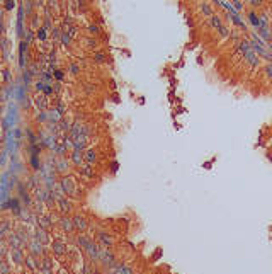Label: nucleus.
Masks as SVG:
<instances>
[{
  "mask_svg": "<svg viewBox=\"0 0 272 274\" xmlns=\"http://www.w3.org/2000/svg\"><path fill=\"white\" fill-rule=\"evenodd\" d=\"M199 9H201V14H203V15H206V17H211V15H214L213 7H211L209 4H206V2H201Z\"/></svg>",
  "mask_w": 272,
  "mask_h": 274,
  "instance_id": "1",
  "label": "nucleus"
},
{
  "mask_svg": "<svg viewBox=\"0 0 272 274\" xmlns=\"http://www.w3.org/2000/svg\"><path fill=\"white\" fill-rule=\"evenodd\" d=\"M248 19H250V22H252L253 26H259V24H260V20H259L257 14H255L253 10H250V12H248Z\"/></svg>",
  "mask_w": 272,
  "mask_h": 274,
  "instance_id": "2",
  "label": "nucleus"
},
{
  "mask_svg": "<svg viewBox=\"0 0 272 274\" xmlns=\"http://www.w3.org/2000/svg\"><path fill=\"white\" fill-rule=\"evenodd\" d=\"M247 4L250 7H260V5H264V0H247Z\"/></svg>",
  "mask_w": 272,
  "mask_h": 274,
  "instance_id": "3",
  "label": "nucleus"
},
{
  "mask_svg": "<svg viewBox=\"0 0 272 274\" xmlns=\"http://www.w3.org/2000/svg\"><path fill=\"white\" fill-rule=\"evenodd\" d=\"M264 72H265V75L269 78H272V65H267V67H264Z\"/></svg>",
  "mask_w": 272,
  "mask_h": 274,
  "instance_id": "4",
  "label": "nucleus"
},
{
  "mask_svg": "<svg viewBox=\"0 0 272 274\" xmlns=\"http://www.w3.org/2000/svg\"><path fill=\"white\" fill-rule=\"evenodd\" d=\"M235 7H236V9H242L243 5L240 4V2H238V0H235Z\"/></svg>",
  "mask_w": 272,
  "mask_h": 274,
  "instance_id": "5",
  "label": "nucleus"
}]
</instances>
